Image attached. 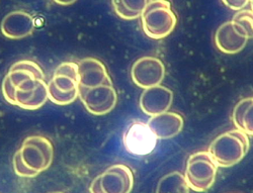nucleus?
<instances>
[{"label":"nucleus","mask_w":253,"mask_h":193,"mask_svg":"<svg viewBox=\"0 0 253 193\" xmlns=\"http://www.w3.org/2000/svg\"><path fill=\"white\" fill-rule=\"evenodd\" d=\"M248 135L239 128L222 134L214 140L209 152L220 167H231L240 163L249 151Z\"/></svg>","instance_id":"nucleus-1"},{"label":"nucleus","mask_w":253,"mask_h":193,"mask_svg":"<svg viewBox=\"0 0 253 193\" xmlns=\"http://www.w3.org/2000/svg\"><path fill=\"white\" fill-rule=\"evenodd\" d=\"M141 20L144 33L153 39L169 36L177 23L176 15L168 0H152L144 9Z\"/></svg>","instance_id":"nucleus-2"},{"label":"nucleus","mask_w":253,"mask_h":193,"mask_svg":"<svg viewBox=\"0 0 253 193\" xmlns=\"http://www.w3.org/2000/svg\"><path fill=\"white\" fill-rule=\"evenodd\" d=\"M218 163L210 152H198L187 160L185 178L194 191L204 192L215 183Z\"/></svg>","instance_id":"nucleus-3"},{"label":"nucleus","mask_w":253,"mask_h":193,"mask_svg":"<svg viewBox=\"0 0 253 193\" xmlns=\"http://www.w3.org/2000/svg\"><path fill=\"white\" fill-rule=\"evenodd\" d=\"M16 153L23 163L39 175L51 166L54 158V147L52 142L43 136H31L24 141Z\"/></svg>","instance_id":"nucleus-4"},{"label":"nucleus","mask_w":253,"mask_h":193,"mask_svg":"<svg viewBox=\"0 0 253 193\" xmlns=\"http://www.w3.org/2000/svg\"><path fill=\"white\" fill-rule=\"evenodd\" d=\"M133 187L132 170L124 164H116L92 181L89 191L93 193H129Z\"/></svg>","instance_id":"nucleus-5"},{"label":"nucleus","mask_w":253,"mask_h":193,"mask_svg":"<svg viewBox=\"0 0 253 193\" xmlns=\"http://www.w3.org/2000/svg\"><path fill=\"white\" fill-rule=\"evenodd\" d=\"M79 97L86 110L94 116L110 114L118 102V93L113 84H104L85 89L79 88Z\"/></svg>","instance_id":"nucleus-6"},{"label":"nucleus","mask_w":253,"mask_h":193,"mask_svg":"<svg viewBox=\"0 0 253 193\" xmlns=\"http://www.w3.org/2000/svg\"><path fill=\"white\" fill-rule=\"evenodd\" d=\"M157 137L148 123L134 121L124 134V146L126 151L134 156L149 155L156 147Z\"/></svg>","instance_id":"nucleus-7"},{"label":"nucleus","mask_w":253,"mask_h":193,"mask_svg":"<svg viewBox=\"0 0 253 193\" xmlns=\"http://www.w3.org/2000/svg\"><path fill=\"white\" fill-rule=\"evenodd\" d=\"M131 75L137 86L146 89L162 83L165 77V66L156 57H142L134 63Z\"/></svg>","instance_id":"nucleus-8"},{"label":"nucleus","mask_w":253,"mask_h":193,"mask_svg":"<svg viewBox=\"0 0 253 193\" xmlns=\"http://www.w3.org/2000/svg\"><path fill=\"white\" fill-rule=\"evenodd\" d=\"M249 38L246 31L238 24L227 21L219 27L215 35V42L217 48L229 55L241 52L247 45Z\"/></svg>","instance_id":"nucleus-9"},{"label":"nucleus","mask_w":253,"mask_h":193,"mask_svg":"<svg viewBox=\"0 0 253 193\" xmlns=\"http://www.w3.org/2000/svg\"><path fill=\"white\" fill-rule=\"evenodd\" d=\"M79 88H92L99 85H112V78L104 64L96 58H84L78 62Z\"/></svg>","instance_id":"nucleus-10"},{"label":"nucleus","mask_w":253,"mask_h":193,"mask_svg":"<svg viewBox=\"0 0 253 193\" xmlns=\"http://www.w3.org/2000/svg\"><path fill=\"white\" fill-rule=\"evenodd\" d=\"M173 102V92L169 88L161 85L146 88L140 97V107L142 112L154 116L168 112Z\"/></svg>","instance_id":"nucleus-11"},{"label":"nucleus","mask_w":253,"mask_h":193,"mask_svg":"<svg viewBox=\"0 0 253 193\" xmlns=\"http://www.w3.org/2000/svg\"><path fill=\"white\" fill-rule=\"evenodd\" d=\"M34 17L27 11L15 10L5 15L0 31L7 39H20L31 36L35 31Z\"/></svg>","instance_id":"nucleus-12"},{"label":"nucleus","mask_w":253,"mask_h":193,"mask_svg":"<svg viewBox=\"0 0 253 193\" xmlns=\"http://www.w3.org/2000/svg\"><path fill=\"white\" fill-rule=\"evenodd\" d=\"M183 118L179 114L165 112L151 116L148 125L159 140H169L176 137L183 128Z\"/></svg>","instance_id":"nucleus-13"},{"label":"nucleus","mask_w":253,"mask_h":193,"mask_svg":"<svg viewBox=\"0 0 253 193\" xmlns=\"http://www.w3.org/2000/svg\"><path fill=\"white\" fill-rule=\"evenodd\" d=\"M51 80L61 91L70 92L79 89L78 63L64 62L60 64Z\"/></svg>","instance_id":"nucleus-14"},{"label":"nucleus","mask_w":253,"mask_h":193,"mask_svg":"<svg viewBox=\"0 0 253 193\" xmlns=\"http://www.w3.org/2000/svg\"><path fill=\"white\" fill-rule=\"evenodd\" d=\"M49 99L48 84L45 80H40L35 89L30 91L17 90L15 91L16 106L20 109L35 111L43 106Z\"/></svg>","instance_id":"nucleus-15"},{"label":"nucleus","mask_w":253,"mask_h":193,"mask_svg":"<svg viewBox=\"0 0 253 193\" xmlns=\"http://www.w3.org/2000/svg\"><path fill=\"white\" fill-rule=\"evenodd\" d=\"M6 76L16 88L18 85L28 79L45 80V74L42 68L34 61L23 60L14 63Z\"/></svg>","instance_id":"nucleus-16"},{"label":"nucleus","mask_w":253,"mask_h":193,"mask_svg":"<svg viewBox=\"0 0 253 193\" xmlns=\"http://www.w3.org/2000/svg\"><path fill=\"white\" fill-rule=\"evenodd\" d=\"M233 121L239 130L253 136V97L244 98L237 103L233 111Z\"/></svg>","instance_id":"nucleus-17"},{"label":"nucleus","mask_w":253,"mask_h":193,"mask_svg":"<svg viewBox=\"0 0 253 193\" xmlns=\"http://www.w3.org/2000/svg\"><path fill=\"white\" fill-rule=\"evenodd\" d=\"M152 0H112L116 13L123 19L131 20L140 17Z\"/></svg>","instance_id":"nucleus-18"},{"label":"nucleus","mask_w":253,"mask_h":193,"mask_svg":"<svg viewBox=\"0 0 253 193\" xmlns=\"http://www.w3.org/2000/svg\"><path fill=\"white\" fill-rule=\"evenodd\" d=\"M191 190L185 176L179 172H173L164 176L158 183V193H187Z\"/></svg>","instance_id":"nucleus-19"},{"label":"nucleus","mask_w":253,"mask_h":193,"mask_svg":"<svg viewBox=\"0 0 253 193\" xmlns=\"http://www.w3.org/2000/svg\"><path fill=\"white\" fill-rule=\"evenodd\" d=\"M48 95H49V99L53 103L64 106V105L71 104L76 100V98L79 96V89H76L70 92L61 91L55 86L54 83L51 80L48 83Z\"/></svg>","instance_id":"nucleus-20"},{"label":"nucleus","mask_w":253,"mask_h":193,"mask_svg":"<svg viewBox=\"0 0 253 193\" xmlns=\"http://www.w3.org/2000/svg\"><path fill=\"white\" fill-rule=\"evenodd\" d=\"M232 20L246 31L249 39H253V10L241 9L233 16Z\"/></svg>","instance_id":"nucleus-21"},{"label":"nucleus","mask_w":253,"mask_h":193,"mask_svg":"<svg viewBox=\"0 0 253 193\" xmlns=\"http://www.w3.org/2000/svg\"><path fill=\"white\" fill-rule=\"evenodd\" d=\"M13 168L16 175H18L19 177H24V178H34L36 176H38L35 172H33L32 170H30L20 159V157L18 156L17 153H15V155L13 156Z\"/></svg>","instance_id":"nucleus-22"},{"label":"nucleus","mask_w":253,"mask_h":193,"mask_svg":"<svg viewBox=\"0 0 253 193\" xmlns=\"http://www.w3.org/2000/svg\"><path fill=\"white\" fill-rule=\"evenodd\" d=\"M15 91L16 88L14 85L11 83L9 78L5 75L3 81H2V94L4 99L11 105L16 106V100H15Z\"/></svg>","instance_id":"nucleus-23"},{"label":"nucleus","mask_w":253,"mask_h":193,"mask_svg":"<svg viewBox=\"0 0 253 193\" xmlns=\"http://www.w3.org/2000/svg\"><path fill=\"white\" fill-rule=\"evenodd\" d=\"M222 2L230 9L239 11L250 2V0H222Z\"/></svg>","instance_id":"nucleus-24"},{"label":"nucleus","mask_w":253,"mask_h":193,"mask_svg":"<svg viewBox=\"0 0 253 193\" xmlns=\"http://www.w3.org/2000/svg\"><path fill=\"white\" fill-rule=\"evenodd\" d=\"M53 1L60 5H70V4L75 3L77 0H53Z\"/></svg>","instance_id":"nucleus-25"},{"label":"nucleus","mask_w":253,"mask_h":193,"mask_svg":"<svg viewBox=\"0 0 253 193\" xmlns=\"http://www.w3.org/2000/svg\"><path fill=\"white\" fill-rule=\"evenodd\" d=\"M250 4H251V8L253 10V0H250Z\"/></svg>","instance_id":"nucleus-26"}]
</instances>
